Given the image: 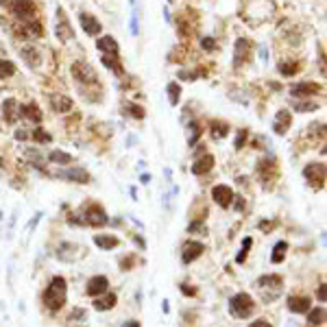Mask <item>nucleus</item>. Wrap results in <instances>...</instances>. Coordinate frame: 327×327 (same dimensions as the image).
Here are the masks:
<instances>
[{
  "mask_svg": "<svg viewBox=\"0 0 327 327\" xmlns=\"http://www.w3.org/2000/svg\"><path fill=\"white\" fill-rule=\"evenodd\" d=\"M65 299H68V284H65L63 277H53L48 288L42 294V303L51 310V312H57L65 306Z\"/></svg>",
  "mask_w": 327,
  "mask_h": 327,
  "instance_id": "1",
  "label": "nucleus"
},
{
  "mask_svg": "<svg viewBox=\"0 0 327 327\" xmlns=\"http://www.w3.org/2000/svg\"><path fill=\"white\" fill-rule=\"evenodd\" d=\"M87 225V227H105L109 223V216L98 203H85L81 207L77 218H70V225Z\"/></svg>",
  "mask_w": 327,
  "mask_h": 327,
  "instance_id": "2",
  "label": "nucleus"
},
{
  "mask_svg": "<svg viewBox=\"0 0 327 327\" xmlns=\"http://www.w3.org/2000/svg\"><path fill=\"white\" fill-rule=\"evenodd\" d=\"M255 288L262 292V301L271 303L273 299H277L282 294L284 288V277L282 275H264L255 282Z\"/></svg>",
  "mask_w": 327,
  "mask_h": 327,
  "instance_id": "3",
  "label": "nucleus"
},
{
  "mask_svg": "<svg viewBox=\"0 0 327 327\" xmlns=\"http://www.w3.org/2000/svg\"><path fill=\"white\" fill-rule=\"evenodd\" d=\"M229 312H231L236 318H249L253 312H255V301L251 299V294L238 292L229 299Z\"/></svg>",
  "mask_w": 327,
  "mask_h": 327,
  "instance_id": "4",
  "label": "nucleus"
},
{
  "mask_svg": "<svg viewBox=\"0 0 327 327\" xmlns=\"http://www.w3.org/2000/svg\"><path fill=\"white\" fill-rule=\"evenodd\" d=\"M273 13H275V5L271 3V0H251V3L247 5V11H244V15L255 24L268 20Z\"/></svg>",
  "mask_w": 327,
  "mask_h": 327,
  "instance_id": "5",
  "label": "nucleus"
},
{
  "mask_svg": "<svg viewBox=\"0 0 327 327\" xmlns=\"http://www.w3.org/2000/svg\"><path fill=\"white\" fill-rule=\"evenodd\" d=\"M55 35L59 42H72L75 39V29H72L68 15H65L61 7H57L55 11Z\"/></svg>",
  "mask_w": 327,
  "mask_h": 327,
  "instance_id": "6",
  "label": "nucleus"
},
{
  "mask_svg": "<svg viewBox=\"0 0 327 327\" xmlns=\"http://www.w3.org/2000/svg\"><path fill=\"white\" fill-rule=\"evenodd\" d=\"M325 175H327V170H325L323 161H312V164H308V166L303 168L306 181L312 188H323L325 185Z\"/></svg>",
  "mask_w": 327,
  "mask_h": 327,
  "instance_id": "7",
  "label": "nucleus"
},
{
  "mask_svg": "<svg viewBox=\"0 0 327 327\" xmlns=\"http://www.w3.org/2000/svg\"><path fill=\"white\" fill-rule=\"evenodd\" d=\"M72 77H75V81L77 83H81V85H92V83H96V72H94V68L89 65L87 61H77V63H72Z\"/></svg>",
  "mask_w": 327,
  "mask_h": 327,
  "instance_id": "8",
  "label": "nucleus"
},
{
  "mask_svg": "<svg viewBox=\"0 0 327 327\" xmlns=\"http://www.w3.org/2000/svg\"><path fill=\"white\" fill-rule=\"evenodd\" d=\"M11 13L22 22L33 20V15L37 13V7L33 0H13L11 3Z\"/></svg>",
  "mask_w": 327,
  "mask_h": 327,
  "instance_id": "9",
  "label": "nucleus"
},
{
  "mask_svg": "<svg viewBox=\"0 0 327 327\" xmlns=\"http://www.w3.org/2000/svg\"><path fill=\"white\" fill-rule=\"evenodd\" d=\"M251 48H253V44L244 37H240L238 42L233 44V65L236 68H240L242 63H247L251 59Z\"/></svg>",
  "mask_w": 327,
  "mask_h": 327,
  "instance_id": "10",
  "label": "nucleus"
},
{
  "mask_svg": "<svg viewBox=\"0 0 327 327\" xmlns=\"http://www.w3.org/2000/svg\"><path fill=\"white\" fill-rule=\"evenodd\" d=\"M203 251H205V247H203L201 242L188 240L181 247V262H183V264H192L194 260H199L203 255Z\"/></svg>",
  "mask_w": 327,
  "mask_h": 327,
  "instance_id": "11",
  "label": "nucleus"
},
{
  "mask_svg": "<svg viewBox=\"0 0 327 327\" xmlns=\"http://www.w3.org/2000/svg\"><path fill=\"white\" fill-rule=\"evenodd\" d=\"M55 177L59 179H68V181H75V183H89L92 179H89V173L85 168H65V170H59V173H55Z\"/></svg>",
  "mask_w": 327,
  "mask_h": 327,
  "instance_id": "12",
  "label": "nucleus"
},
{
  "mask_svg": "<svg viewBox=\"0 0 327 327\" xmlns=\"http://www.w3.org/2000/svg\"><path fill=\"white\" fill-rule=\"evenodd\" d=\"M212 199H214V203L216 205H220V207H229L233 203V190L229 185H225V183H220V185H214V190H212Z\"/></svg>",
  "mask_w": 327,
  "mask_h": 327,
  "instance_id": "13",
  "label": "nucleus"
},
{
  "mask_svg": "<svg viewBox=\"0 0 327 327\" xmlns=\"http://www.w3.org/2000/svg\"><path fill=\"white\" fill-rule=\"evenodd\" d=\"M79 244H75V242H61L59 247H57V251H55V255H57V260L59 262H75L77 258H79Z\"/></svg>",
  "mask_w": 327,
  "mask_h": 327,
  "instance_id": "14",
  "label": "nucleus"
},
{
  "mask_svg": "<svg viewBox=\"0 0 327 327\" xmlns=\"http://www.w3.org/2000/svg\"><path fill=\"white\" fill-rule=\"evenodd\" d=\"M323 92V87L318 85V83H308V81H303V83H294L290 85V94L294 98H303V96H314V94H321Z\"/></svg>",
  "mask_w": 327,
  "mask_h": 327,
  "instance_id": "15",
  "label": "nucleus"
},
{
  "mask_svg": "<svg viewBox=\"0 0 327 327\" xmlns=\"http://www.w3.org/2000/svg\"><path fill=\"white\" fill-rule=\"evenodd\" d=\"M79 22H81V27H83V31L87 33V35H101V31H103V24L98 18H94V15H89V13H81L79 15Z\"/></svg>",
  "mask_w": 327,
  "mask_h": 327,
  "instance_id": "16",
  "label": "nucleus"
},
{
  "mask_svg": "<svg viewBox=\"0 0 327 327\" xmlns=\"http://www.w3.org/2000/svg\"><path fill=\"white\" fill-rule=\"evenodd\" d=\"M3 118H5V122H9V125L18 122V118H20V103L15 101V98H7V101L3 103Z\"/></svg>",
  "mask_w": 327,
  "mask_h": 327,
  "instance_id": "17",
  "label": "nucleus"
},
{
  "mask_svg": "<svg viewBox=\"0 0 327 327\" xmlns=\"http://www.w3.org/2000/svg\"><path fill=\"white\" fill-rule=\"evenodd\" d=\"M107 288H109V279L105 275H96L87 282V294L89 297H98V294L107 292Z\"/></svg>",
  "mask_w": 327,
  "mask_h": 327,
  "instance_id": "18",
  "label": "nucleus"
},
{
  "mask_svg": "<svg viewBox=\"0 0 327 327\" xmlns=\"http://www.w3.org/2000/svg\"><path fill=\"white\" fill-rule=\"evenodd\" d=\"M290 122H292L290 111L282 109V111L275 116V120H273V131H275L277 135H286V133H288V129H290Z\"/></svg>",
  "mask_w": 327,
  "mask_h": 327,
  "instance_id": "19",
  "label": "nucleus"
},
{
  "mask_svg": "<svg viewBox=\"0 0 327 327\" xmlns=\"http://www.w3.org/2000/svg\"><path fill=\"white\" fill-rule=\"evenodd\" d=\"M214 164H216L214 155L205 153V155H201V157H199V159H196V161L192 164V173H194V175H207L209 170L214 168Z\"/></svg>",
  "mask_w": 327,
  "mask_h": 327,
  "instance_id": "20",
  "label": "nucleus"
},
{
  "mask_svg": "<svg viewBox=\"0 0 327 327\" xmlns=\"http://www.w3.org/2000/svg\"><path fill=\"white\" fill-rule=\"evenodd\" d=\"M72 98L63 96V94H51V107L57 111V113H68L72 109Z\"/></svg>",
  "mask_w": 327,
  "mask_h": 327,
  "instance_id": "21",
  "label": "nucleus"
},
{
  "mask_svg": "<svg viewBox=\"0 0 327 327\" xmlns=\"http://www.w3.org/2000/svg\"><path fill=\"white\" fill-rule=\"evenodd\" d=\"M288 310L294 314H306L310 310V299L308 297H290L288 299Z\"/></svg>",
  "mask_w": 327,
  "mask_h": 327,
  "instance_id": "22",
  "label": "nucleus"
},
{
  "mask_svg": "<svg viewBox=\"0 0 327 327\" xmlns=\"http://www.w3.org/2000/svg\"><path fill=\"white\" fill-rule=\"evenodd\" d=\"M96 46H98V51H103L105 55H118V42L113 37H109V35H105V37H101L96 42Z\"/></svg>",
  "mask_w": 327,
  "mask_h": 327,
  "instance_id": "23",
  "label": "nucleus"
},
{
  "mask_svg": "<svg viewBox=\"0 0 327 327\" xmlns=\"http://www.w3.org/2000/svg\"><path fill=\"white\" fill-rule=\"evenodd\" d=\"M22 57H24V61L29 63V68H33L35 70L37 65H39V61H42V57H39V51L35 46H27V48H22Z\"/></svg>",
  "mask_w": 327,
  "mask_h": 327,
  "instance_id": "24",
  "label": "nucleus"
},
{
  "mask_svg": "<svg viewBox=\"0 0 327 327\" xmlns=\"http://www.w3.org/2000/svg\"><path fill=\"white\" fill-rule=\"evenodd\" d=\"M42 22H37V20H29L27 24H24V29H22V35L24 37H29V39H35V37H42Z\"/></svg>",
  "mask_w": 327,
  "mask_h": 327,
  "instance_id": "25",
  "label": "nucleus"
},
{
  "mask_svg": "<svg viewBox=\"0 0 327 327\" xmlns=\"http://www.w3.org/2000/svg\"><path fill=\"white\" fill-rule=\"evenodd\" d=\"M20 116L29 118L31 122H42V111H39V107H37L35 103L22 105V107H20Z\"/></svg>",
  "mask_w": 327,
  "mask_h": 327,
  "instance_id": "26",
  "label": "nucleus"
},
{
  "mask_svg": "<svg viewBox=\"0 0 327 327\" xmlns=\"http://www.w3.org/2000/svg\"><path fill=\"white\" fill-rule=\"evenodd\" d=\"M94 244L103 251H109V249H116L120 244V240L116 238V236H94Z\"/></svg>",
  "mask_w": 327,
  "mask_h": 327,
  "instance_id": "27",
  "label": "nucleus"
},
{
  "mask_svg": "<svg viewBox=\"0 0 327 327\" xmlns=\"http://www.w3.org/2000/svg\"><path fill=\"white\" fill-rule=\"evenodd\" d=\"M209 131H212V137H214V140H223V137H227V133H229V125L223 120H212Z\"/></svg>",
  "mask_w": 327,
  "mask_h": 327,
  "instance_id": "28",
  "label": "nucleus"
},
{
  "mask_svg": "<svg viewBox=\"0 0 327 327\" xmlns=\"http://www.w3.org/2000/svg\"><path fill=\"white\" fill-rule=\"evenodd\" d=\"M103 65H105V68H109L111 72H116L118 77L125 75V70H122V63H120V59H118V55H105V57H103Z\"/></svg>",
  "mask_w": 327,
  "mask_h": 327,
  "instance_id": "29",
  "label": "nucleus"
},
{
  "mask_svg": "<svg viewBox=\"0 0 327 327\" xmlns=\"http://www.w3.org/2000/svg\"><path fill=\"white\" fill-rule=\"evenodd\" d=\"M116 303H118V297L113 292H109V294H105L103 299H98L96 303H94V308L98 310V312H105V310H111Z\"/></svg>",
  "mask_w": 327,
  "mask_h": 327,
  "instance_id": "30",
  "label": "nucleus"
},
{
  "mask_svg": "<svg viewBox=\"0 0 327 327\" xmlns=\"http://www.w3.org/2000/svg\"><path fill=\"white\" fill-rule=\"evenodd\" d=\"M279 72L284 77H294L299 72V61H294V59H284V61H279Z\"/></svg>",
  "mask_w": 327,
  "mask_h": 327,
  "instance_id": "31",
  "label": "nucleus"
},
{
  "mask_svg": "<svg viewBox=\"0 0 327 327\" xmlns=\"http://www.w3.org/2000/svg\"><path fill=\"white\" fill-rule=\"evenodd\" d=\"M286 253H288V242H284V240H279L273 247V255H271V262L273 264H282L284 262V258H286Z\"/></svg>",
  "mask_w": 327,
  "mask_h": 327,
  "instance_id": "32",
  "label": "nucleus"
},
{
  "mask_svg": "<svg viewBox=\"0 0 327 327\" xmlns=\"http://www.w3.org/2000/svg\"><path fill=\"white\" fill-rule=\"evenodd\" d=\"M166 92H168V101L173 107H177L179 101H181V85L177 83V81H173V83L166 85Z\"/></svg>",
  "mask_w": 327,
  "mask_h": 327,
  "instance_id": "33",
  "label": "nucleus"
},
{
  "mask_svg": "<svg viewBox=\"0 0 327 327\" xmlns=\"http://www.w3.org/2000/svg\"><path fill=\"white\" fill-rule=\"evenodd\" d=\"M201 137V125L199 122H190L188 125V129H185V140H188V144L190 146H194V142Z\"/></svg>",
  "mask_w": 327,
  "mask_h": 327,
  "instance_id": "34",
  "label": "nucleus"
},
{
  "mask_svg": "<svg viewBox=\"0 0 327 327\" xmlns=\"http://www.w3.org/2000/svg\"><path fill=\"white\" fill-rule=\"evenodd\" d=\"M308 323L310 325H323L325 323V308L308 310Z\"/></svg>",
  "mask_w": 327,
  "mask_h": 327,
  "instance_id": "35",
  "label": "nucleus"
},
{
  "mask_svg": "<svg viewBox=\"0 0 327 327\" xmlns=\"http://www.w3.org/2000/svg\"><path fill=\"white\" fill-rule=\"evenodd\" d=\"M48 159H51L53 164H61V166H68V164H72V155L63 153V151H51V153H48Z\"/></svg>",
  "mask_w": 327,
  "mask_h": 327,
  "instance_id": "36",
  "label": "nucleus"
},
{
  "mask_svg": "<svg viewBox=\"0 0 327 327\" xmlns=\"http://www.w3.org/2000/svg\"><path fill=\"white\" fill-rule=\"evenodd\" d=\"M125 113H129V116L135 120H142L146 116L144 107H140V105H135V103H125Z\"/></svg>",
  "mask_w": 327,
  "mask_h": 327,
  "instance_id": "37",
  "label": "nucleus"
},
{
  "mask_svg": "<svg viewBox=\"0 0 327 327\" xmlns=\"http://www.w3.org/2000/svg\"><path fill=\"white\" fill-rule=\"evenodd\" d=\"M15 75V63L7 61V59H0V79H9Z\"/></svg>",
  "mask_w": 327,
  "mask_h": 327,
  "instance_id": "38",
  "label": "nucleus"
},
{
  "mask_svg": "<svg viewBox=\"0 0 327 327\" xmlns=\"http://www.w3.org/2000/svg\"><path fill=\"white\" fill-rule=\"evenodd\" d=\"M292 105H294V109H297V111H303V113L318 109V103L316 101H297V103H292Z\"/></svg>",
  "mask_w": 327,
  "mask_h": 327,
  "instance_id": "39",
  "label": "nucleus"
},
{
  "mask_svg": "<svg viewBox=\"0 0 327 327\" xmlns=\"http://www.w3.org/2000/svg\"><path fill=\"white\" fill-rule=\"evenodd\" d=\"M33 140H35V142H42V144H48V142L53 140V137H51V133H46L44 129H35V131H33Z\"/></svg>",
  "mask_w": 327,
  "mask_h": 327,
  "instance_id": "40",
  "label": "nucleus"
},
{
  "mask_svg": "<svg viewBox=\"0 0 327 327\" xmlns=\"http://www.w3.org/2000/svg\"><path fill=\"white\" fill-rule=\"evenodd\" d=\"M247 137H249V131L247 129H240L238 131V135H236V149H242V146H244V142H247Z\"/></svg>",
  "mask_w": 327,
  "mask_h": 327,
  "instance_id": "41",
  "label": "nucleus"
},
{
  "mask_svg": "<svg viewBox=\"0 0 327 327\" xmlns=\"http://www.w3.org/2000/svg\"><path fill=\"white\" fill-rule=\"evenodd\" d=\"M201 46H203V51H214V48H216V39L203 37V39H201Z\"/></svg>",
  "mask_w": 327,
  "mask_h": 327,
  "instance_id": "42",
  "label": "nucleus"
},
{
  "mask_svg": "<svg viewBox=\"0 0 327 327\" xmlns=\"http://www.w3.org/2000/svg\"><path fill=\"white\" fill-rule=\"evenodd\" d=\"M72 321H85V318H87V312H85V310H81V308H77L75 310V312H72Z\"/></svg>",
  "mask_w": 327,
  "mask_h": 327,
  "instance_id": "43",
  "label": "nucleus"
},
{
  "mask_svg": "<svg viewBox=\"0 0 327 327\" xmlns=\"http://www.w3.org/2000/svg\"><path fill=\"white\" fill-rule=\"evenodd\" d=\"M42 216H44V214H42V212H37V214H35V216H33V220H31V223L27 225V231H29V233H31V231H33V229H35V227H37V223H39V220H42Z\"/></svg>",
  "mask_w": 327,
  "mask_h": 327,
  "instance_id": "44",
  "label": "nucleus"
},
{
  "mask_svg": "<svg viewBox=\"0 0 327 327\" xmlns=\"http://www.w3.org/2000/svg\"><path fill=\"white\" fill-rule=\"evenodd\" d=\"M249 249H251V247H247V244H242V249H240V253H238V258H236V262H238V264H244V260H247Z\"/></svg>",
  "mask_w": 327,
  "mask_h": 327,
  "instance_id": "45",
  "label": "nucleus"
},
{
  "mask_svg": "<svg viewBox=\"0 0 327 327\" xmlns=\"http://www.w3.org/2000/svg\"><path fill=\"white\" fill-rule=\"evenodd\" d=\"M133 262H135V260H133V255H129V258H122V260H120V266H122V271H129V268L133 266Z\"/></svg>",
  "mask_w": 327,
  "mask_h": 327,
  "instance_id": "46",
  "label": "nucleus"
},
{
  "mask_svg": "<svg viewBox=\"0 0 327 327\" xmlns=\"http://www.w3.org/2000/svg\"><path fill=\"white\" fill-rule=\"evenodd\" d=\"M316 294H318V301H321V303H325V299H327V286H325V284L318 286Z\"/></svg>",
  "mask_w": 327,
  "mask_h": 327,
  "instance_id": "47",
  "label": "nucleus"
},
{
  "mask_svg": "<svg viewBox=\"0 0 327 327\" xmlns=\"http://www.w3.org/2000/svg\"><path fill=\"white\" fill-rule=\"evenodd\" d=\"M188 231L194 233V231H205V225L201 223V220H196V223H192L190 227H188Z\"/></svg>",
  "mask_w": 327,
  "mask_h": 327,
  "instance_id": "48",
  "label": "nucleus"
},
{
  "mask_svg": "<svg viewBox=\"0 0 327 327\" xmlns=\"http://www.w3.org/2000/svg\"><path fill=\"white\" fill-rule=\"evenodd\" d=\"M179 288H181V292L188 294V297H194V294H196V288H190V284H181Z\"/></svg>",
  "mask_w": 327,
  "mask_h": 327,
  "instance_id": "49",
  "label": "nucleus"
},
{
  "mask_svg": "<svg viewBox=\"0 0 327 327\" xmlns=\"http://www.w3.org/2000/svg\"><path fill=\"white\" fill-rule=\"evenodd\" d=\"M249 327H273V325L268 323V321H264V318H258V321H253Z\"/></svg>",
  "mask_w": 327,
  "mask_h": 327,
  "instance_id": "50",
  "label": "nucleus"
},
{
  "mask_svg": "<svg viewBox=\"0 0 327 327\" xmlns=\"http://www.w3.org/2000/svg\"><path fill=\"white\" fill-rule=\"evenodd\" d=\"M258 227L262 229V231H271V229L275 227V223H266V220H262V223H260Z\"/></svg>",
  "mask_w": 327,
  "mask_h": 327,
  "instance_id": "51",
  "label": "nucleus"
},
{
  "mask_svg": "<svg viewBox=\"0 0 327 327\" xmlns=\"http://www.w3.org/2000/svg\"><path fill=\"white\" fill-rule=\"evenodd\" d=\"M29 133L27 131H15V140H27Z\"/></svg>",
  "mask_w": 327,
  "mask_h": 327,
  "instance_id": "52",
  "label": "nucleus"
},
{
  "mask_svg": "<svg viewBox=\"0 0 327 327\" xmlns=\"http://www.w3.org/2000/svg\"><path fill=\"white\" fill-rule=\"evenodd\" d=\"M133 240H135V244H137V247H140V249H146V242H144V240L140 238V236H135Z\"/></svg>",
  "mask_w": 327,
  "mask_h": 327,
  "instance_id": "53",
  "label": "nucleus"
},
{
  "mask_svg": "<svg viewBox=\"0 0 327 327\" xmlns=\"http://www.w3.org/2000/svg\"><path fill=\"white\" fill-rule=\"evenodd\" d=\"M260 55H262V59H264V61H266V57H268V51H266V48H264V46H262V48H260Z\"/></svg>",
  "mask_w": 327,
  "mask_h": 327,
  "instance_id": "54",
  "label": "nucleus"
},
{
  "mask_svg": "<svg viewBox=\"0 0 327 327\" xmlns=\"http://www.w3.org/2000/svg\"><path fill=\"white\" fill-rule=\"evenodd\" d=\"M140 181H142V183H149V181H151V175H149V173L142 175V177H140Z\"/></svg>",
  "mask_w": 327,
  "mask_h": 327,
  "instance_id": "55",
  "label": "nucleus"
},
{
  "mask_svg": "<svg viewBox=\"0 0 327 327\" xmlns=\"http://www.w3.org/2000/svg\"><path fill=\"white\" fill-rule=\"evenodd\" d=\"M125 327H140V323H137V321H131V323H127Z\"/></svg>",
  "mask_w": 327,
  "mask_h": 327,
  "instance_id": "56",
  "label": "nucleus"
},
{
  "mask_svg": "<svg viewBox=\"0 0 327 327\" xmlns=\"http://www.w3.org/2000/svg\"><path fill=\"white\" fill-rule=\"evenodd\" d=\"M7 3H9V0H0V7H5Z\"/></svg>",
  "mask_w": 327,
  "mask_h": 327,
  "instance_id": "57",
  "label": "nucleus"
}]
</instances>
